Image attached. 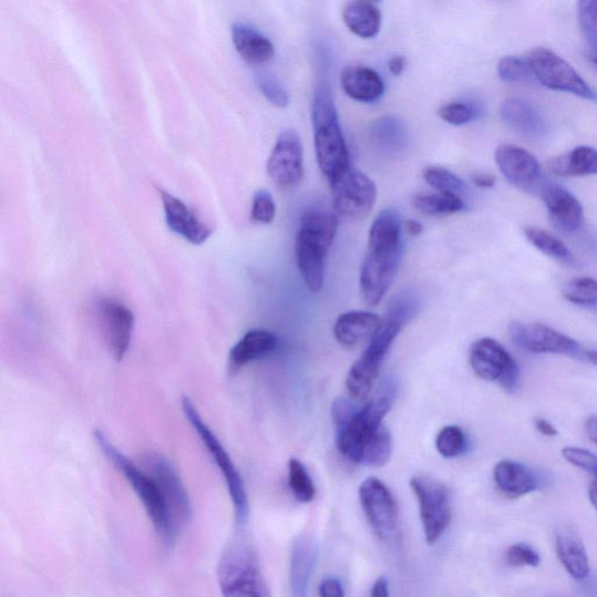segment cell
<instances>
[{"mask_svg":"<svg viewBox=\"0 0 597 597\" xmlns=\"http://www.w3.org/2000/svg\"><path fill=\"white\" fill-rule=\"evenodd\" d=\"M278 344L275 334L265 329H253L230 350L228 368L235 374L251 362L268 356Z\"/></svg>","mask_w":597,"mask_h":597,"instance_id":"24","label":"cell"},{"mask_svg":"<svg viewBox=\"0 0 597 597\" xmlns=\"http://www.w3.org/2000/svg\"><path fill=\"white\" fill-rule=\"evenodd\" d=\"M276 203L270 192L260 189L254 196L251 218L257 224L269 225L276 217Z\"/></svg>","mask_w":597,"mask_h":597,"instance_id":"42","label":"cell"},{"mask_svg":"<svg viewBox=\"0 0 597 597\" xmlns=\"http://www.w3.org/2000/svg\"><path fill=\"white\" fill-rule=\"evenodd\" d=\"M593 61H594L595 64L597 65V54L593 55Z\"/></svg>","mask_w":597,"mask_h":597,"instance_id":"57","label":"cell"},{"mask_svg":"<svg viewBox=\"0 0 597 597\" xmlns=\"http://www.w3.org/2000/svg\"><path fill=\"white\" fill-rule=\"evenodd\" d=\"M418 308V299L409 294L398 296L390 302L388 313L378 333L370 340L363 356L349 370L346 384L352 398L366 400L378 380L380 369L392 343L416 315Z\"/></svg>","mask_w":597,"mask_h":597,"instance_id":"2","label":"cell"},{"mask_svg":"<svg viewBox=\"0 0 597 597\" xmlns=\"http://www.w3.org/2000/svg\"><path fill=\"white\" fill-rule=\"evenodd\" d=\"M312 120L315 128L325 124L339 122L338 110L333 97H331V93L326 86H321L315 95Z\"/></svg>","mask_w":597,"mask_h":597,"instance_id":"39","label":"cell"},{"mask_svg":"<svg viewBox=\"0 0 597 597\" xmlns=\"http://www.w3.org/2000/svg\"><path fill=\"white\" fill-rule=\"evenodd\" d=\"M579 23L594 55L597 54V0H585L579 4Z\"/></svg>","mask_w":597,"mask_h":597,"instance_id":"40","label":"cell"},{"mask_svg":"<svg viewBox=\"0 0 597 597\" xmlns=\"http://www.w3.org/2000/svg\"><path fill=\"white\" fill-rule=\"evenodd\" d=\"M343 92L352 100L370 103L380 100L385 92L381 75L367 65H349L341 74Z\"/></svg>","mask_w":597,"mask_h":597,"instance_id":"25","label":"cell"},{"mask_svg":"<svg viewBox=\"0 0 597 597\" xmlns=\"http://www.w3.org/2000/svg\"><path fill=\"white\" fill-rule=\"evenodd\" d=\"M424 181L439 193L456 194L463 191L464 183L456 174L445 167L430 166L423 172Z\"/></svg>","mask_w":597,"mask_h":597,"instance_id":"36","label":"cell"},{"mask_svg":"<svg viewBox=\"0 0 597 597\" xmlns=\"http://www.w3.org/2000/svg\"><path fill=\"white\" fill-rule=\"evenodd\" d=\"M564 297L574 305L597 309V280L589 277L575 278L566 285Z\"/></svg>","mask_w":597,"mask_h":597,"instance_id":"35","label":"cell"},{"mask_svg":"<svg viewBox=\"0 0 597 597\" xmlns=\"http://www.w3.org/2000/svg\"><path fill=\"white\" fill-rule=\"evenodd\" d=\"M500 115L515 134L527 141H542L548 134V124L539 110L529 102L518 99L502 103Z\"/></svg>","mask_w":597,"mask_h":597,"instance_id":"20","label":"cell"},{"mask_svg":"<svg viewBox=\"0 0 597 597\" xmlns=\"http://www.w3.org/2000/svg\"><path fill=\"white\" fill-rule=\"evenodd\" d=\"M508 334L521 349L533 353H556L584 361L585 348L574 339L543 323L513 322Z\"/></svg>","mask_w":597,"mask_h":597,"instance_id":"13","label":"cell"},{"mask_svg":"<svg viewBox=\"0 0 597 597\" xmlns=\"http://www.w3.org/2000/svg\"><path fill=\"white\" fill-rule=\"evenodd\" d=\"M495 161L504 178L512 185L529 193L539 188V163L526 150L516 145H502L496 150Z\"/></svg>","mask_w":597,"mask_h":597,"instance_id":"18","label":"cell"},{"mask_svg":"<svg viewBox=\"0 0 597 597\" xmlns=\"http://www.w3.org/2000/svg\"><path fill=\"white\" fill-rule=\"evenodd\" d=\"M586 430L589 439L597 445V416L587 420Z\"/></svg>","mask_w":597,"mask_h":597,"instance_id":"54","label":"cell"},{"mask_svg":"<svg viewBox=\"0 0 597 597\" xmlns=\"http://www.w3.org/2000/svg\"><path fill=\"white\" fill-rule=\"evenodd\" d=\"M524 234L531 245L536 247L539 251L548 257L562 261H568L572 259V254L566 247L565 243L547 230L535 227H526L524 229Z\"/></svg>","mask_w":597,"mask_h":597,"instance_id":"33","label":"cell"},{"mask_svg":"<svg viewBox=\"0 0 597 597\" xmlns=\"http://www.w3.org/2000/svg\"><path fill=\"white\" fill-rule=\"evenodd\" d=\"M217 581L223 597H272L256 548L243 534L235 535L220 555Z\"/></svg>","mask_w":597,"mask_h":597,"instance_id":"4","label":"cell"},{"mask_svg":"<svg viewBox=\"0 0 597 597\" xmlns=\"http://www.w3.org/2000/svg\"><path fill=\"white\" fill-rule=\"evenodd\" d=\"M182 406L185 416L197 435L200 436L205 447L227 483L237 524L239 526L246 525L250 515V505L245 481H243L236 464L223 445V442L210 430L188 397L183 398Z\"/></svg>","mask_w":597,"mask_h":597,"instance_id":"6","label":"cell"},{"mask_svg":"<svg viewBox=\"0 0 597 597\" xmlns=\"http://www.w3.org/2000/svg\"><path fill=\"white\" fill-rule=\"evenodd\" d=\"M556 549L560 563L574 580L584 581L589 577L587 550L577 535L569 533L568 529L560 531L557 535Z\"/></svg>","mask_w":597,"mask_h":597,"instance_id":"28","label":"cell"},{"mask_svg":"<svg viewBox=\"0 0 597 597\" xmlns=\"http://www.w3.org/2000/svg\"><path fill=\"white\" fill-rule=\"evenodd\" d=\"M258 86L261 94L275 106L284 109L290 104V95L281 83L271 75L264 74L258 78Z\"/></svg>","mask_w":597,"mask_h":597,"instance_id":"44","label":"cell"},{"mask_svg":"<svg viewBox=\"0 0 597 597\" xmlns=\"http://www.w3.org/2000/svg\"><path fill=\"white\" fill-rule=\"evenodd\" d=\"M470 362L480 379L496 382L508 393L519 383V367L500 342L491 338L477 340L470 350Z\"/></svg>","mask_w":597,"mask_h":597,"instance_id":"11","label":"cell"},{"mask_svg":"<svg viewBox=\"0 0 597 597\" xmlns=\"http://www.w3.org/2000/svg\"><path fill=\"white\" fill-rule=\"evenodd\" d=\"M438 116L454 126L469 124L475 117V110L467 103L452 102L438 110Z\"/></svg>","mask_w":597,"mask_h":597,"instance_id":"43","label":"cell"},{"mask_svg":"<svg viewBox=\"0 0 597 597\" xmlns=\"http://www.w3.org/2000/svg\"><path fill=\"white\" fill-rule=\"evenodd\" d=\"M164 204L166 224L176 235L194 246H203L212 236L213 229L198 218L181 198L159 189Z\"/></svg>","mask_w":597,"mask_h":597,"instance_id":"19","label":"cell"},{"mask_svg":"<svg viewBox=\"0 0 597 597\" xmlns=\"http://www.w3.org/2000/svg\"><path fill=\"white\" fill-rule=\"evenodd\" d=\"M233 42L238 54L250 64L267 63L275 56L272 41L245 23L231 27Z\"/></svg>","mask_w":597,"mask_h":597,"instance_id":"27","label":"cell"},{"mask_svg":"<svg viewBox=\"0 0 597 597\" xmlns=\"http://www.w3.org/2000/svg\"><path fill=\"white\" fill-rule=\"evenodd\" d=\"M589 498L597 511V483L593 482L589 488Z\"/></svg>","mask_w":597,"mask_h":597,"instance_id":"56","label":"cell"},{"mask_svg":"<svg viewBox=\"0 0 597 597\" xmlns=\"http://www.w3.org/2000/svg\"><path fill=\"white\" fill-rule=\"evenodd\" d=\"M494 481L502 494L518 498L541 488L539 476L525 464L512 461H500L494 469Z\"/></svg>","mask_w":597,"mask_h":597,"instance_id":"23","label":"cell"},{"mask_svg":"<svg viewBox=\"0 0 597 597\" xmlns=\"http://www.w3.org/2000/svg\"><path fill=\"white\" fill-rule=\"evenodd\" d=\"M410 486L419 504L425 541L434 545L445 535L452 522L450 490L444 483L424 475L413 476Z\"/></svg>","mask_w":597,"mask_h":597,"instance_id":"7","label":"cell"},{"mask_svg":"<svg viewBox=\"0 0 597 597\" xmlns=\"http://www.w3.org/2000/svg\"><path fill=\"white\" fill-rule=\"evenodd\" d=\"M497 73L502 81L508 83L535 80L527 59L521 56L503 58L497 65Z\"/></svg>","mask_w":597,"mask_h":597,"instance_id":"38","label":"cell"},{"mask_svg":"<svg viewBox=\"0 0 597 597\" xmlns=\"http://www.w3.org/2000/svg\"><path fill=\"white\" fill-rule=\"evenodd\" d=\"M536 81L548 90L572 94L587 101H597L593 88L569 63L544 48L531 51L526 56Z\"/></svg>","mask_w":597,"mask_h":597,"instance_id":"8","label":"cell"},{"mask_svg":"<svg viewBox=\"0 0 597 597\" xmlns=\"http://www.w3.org/2000/svg\"><path fill=\"white\" fill-rule=\"evenodd\" d=\"M543 200L555 225L566 233L580 229L584 224V209L570 192L558 185L543 188Z\"/></svg>","mask_w":597,"mask_h":597,"instance_id":"22","label":"cell"},{"mask_svg":"<svg viewBox=\"0 0 597 597\" xmlns=\"http://www.w3.org/2000/svg\"><path fill=\"white\" fill-rule=\"evenodd\" d=\"M342 18L347 28L362 39H372L381 31L382 13L380 8L372 2L358 0V2L347 3Z\"/></svg>","mask_w":597,"mask_h":597,"instance_id":"29","label":"cell"},{"mask_svg":"<svg viewBox=\"0 0 597 597\" xmlns=\"http://www.w3.org/2000/svg\"><path fill=\"white\" fill-rule=\"evenodd\" d=\"M97 318L110 353L117 362H122L134 336V312L116 299L101 298L97 302Z\"/></svg>","mask_w":597,"mask_h":597,"instance_id":"14","label":"cell"},{"mask_svg":"<svg viewBox=\"0 0 597 597\" xmlns=\"http://www.w3.org/2000/svg\"><path fill=\"white\" fill-rule=\"evenodd\" d=\"M320 597H346L342 583L334 577L325 578L319 586Z\"/></svg>","mask_w":597,"mask_h":597,"instance_id":"48","label":"cell"},{"mask_svg":"<svg viewBox=\"0 0 597 597\" xmlns=\"http://www.w3.org/2000/svg\"><path fill=\"white\" fill-rule=\"evenodd\" d=\"M393 450L390 431L383 425L369 439L362 455V464L369 467H382L388 463Z\"/></svg>","mask_w":597,"mask_h":597,"instance_id":"32","label":"cell"},{"mask_svg":"<svg viewBox=\"0 0 597 597\" xmlns=\"http://www.w3.org/2000/svg\"><path fill=\"white\" fill-rule=\"evenodd\" d=\"M535 426L537 431L545 436L553 438L558 435L557 429L544 418H535Z\"/></svg>","mask_w":597,"mask_h":597,"instance_id":"51","label":"cell"},{"mask_svg":"<svg viewBox=\"0 0 597 597\" xmlns=\"http://www.w3.org/2000/svg\"><path fill=\"white\" fill-rule=\"evenodd\" d=\"M548 168L562 178L597 174V150L579 146L563 156L550 159Z\"/></svg>","mask_w":597,"mask_h":597,"instance_id":"30","label":"cell"},{"mask_svg":"<svg viewBox=\"0 0 597 597\" xmlns=\"http://www.w3.org/2000/svg\"><path fill=\"white\" fill-rule=\"evenodd\" d=\"M466 447V434L457 426H447L436 436V450L444 457H456L464 453Z\"/></svg>","mask_w":597,"mask_h":597,"instance_id":"37","label":"cell"},{"mask_svg":"<svg viewBox=\"0 0 597 597\" xmlns=\"http://www.w3.org/2000/svg\"><path fill=\"white\" fill-rule=\"evenodd\" d=\"M406 65V60L403 55H394L389 61V71L394 76L403 74Z\"/></svg>","mask_w":597,"mask_h":597,"instance_id":"52","label":"cell"},{"mask_svg":"<svg viewBox=\"0 0 597 597\" xmlns=\"http://www.w3.org/2000/svg\"><path fill=\"white\" fill-rule=\"evenodd\" d=\"M334 237L300 227L296 254L300 274L309 290L319 292L325 281V261Z\"/></svg>","mask_w":597,"mask_h":597,"instance_id":"16","label":"cell"},{"mask_svg":"<svg viewBox=\"0 0 597 597\" xmlns=\"http://www.w3.org/2000/svg\"><path fill=\"white\" fill-rule=\"evenodd\" d=\"M473 183L481 189H491L496 184L495 175L490 173H481L473 176Z\"/></svg>","mask_w":597,"mask_h":597,"instance_id":"50","label":"cell"},{"mask_svg":"<svg viewBox=\"0 0 597 597\" xmlns=\"http://www.w3.org/2000/svg\"><path fill=\"white\" fill-rule=\"evenodd\" d=\"M360 502L375 537L394 542L401 533L400 512L393 494L378 477L364 480L359 490Z\"/></svg>","mask_w":597,"mask_h":597,"instance_id":"9","label":"cell"},{"mask_svg":"<svg viewBox=\"0 0 597 597\" xmlns=\"http://www.w3.org/2000/svg\"><path fill=\"white\" fill-rule=\"evenodd\" d=\"M564 459L573 464V466L578 467L589 474H591L597 483V455L586 451L584 449L577 447H565L562 452Z\"/></svg>","mask_w":597,"mask_h":597,"instance_id":"45","label":"cell"},{"mask_svg":"<svg viewBox=\"0 0 597 597\" xmlns=\"http://www.w3.org/2000/svg\"><path fill=\"white\" fill-rule=\"evenodd\" d=\"M316 130L317 161L329 184L350 169V156L339 122L321 125Z\"/></svg>","mask_w":597,"mask_h":597,"instance_id":"17","label":"cell"},{"mask_svg":"<svg viewBox=\"0 0 597 597\" xmlns=\"http://www.w3.org/2000/svg\"><path fill=\"white\" fill-rule=\"evenodd\" d=\"M374 131H378V137L381 140V142L388 145L395 146L402 140L403 130L401 124L391 117L381 120L378 125H375Z\"/></svg>","mask_w":597,"mask_h":597,"instance_id":"46","label":"cell"},{"mask_svg":"<svg viewBox=\"0 0 597 597\" xmlns=\"http://www.w3.org/2000/svg\"><path fill=\"white\" fill-rule=\"evenodd\" d=\"M383 319L370 312L352 311L342 315L336 326V339L346 347L371 340L381 328Z\"/></svg>","mask_w":597,"mask_h":597,"instance_id":"26","label":"cell"},{"mask_svg":"<svg viewBox=\"0 0 597 597\" xmlns=\"http://www.w3.org/2000/svg\"><path fill=\"white\" fill-rule=\"evenodd\" d=\"M405 230L410 236L416 237L423 234L424 227L415 219H408L405 223Z\"/></svg>","mask_w":597,"mask_h":597,"instance_id":"53","label":"cell"},{"mask_svg":"<svg viewBox=\"0 0 597 597\" xmlns=\"http://www.w3.org/2000/svg\"><path fill=\"white\" fill-rule=\"evenodd\" d=\"M334 214L340 218L362 219L378 200V188L364 173L350 168L330 184Z\"/></svg>","mask_w":597,"mask_h":597,"instance_id":"12","label":"cell"},{"mask_svg":"<svg viewBox=\"0 0 597 597\" xmlns=\"http://www.w3.org/2000/svg\"><path fill=\"white\" fill-rule=\"evenodd\" d=\"M584 361L597 367V350L585 349Z\"/></svg>","mask_w":597,"mask_h":597,"instance_id":"55","label":"cell"},{"mask_svg":"<svg viewBox=\"0 0 597 597\" xmlns=\"http://www.w3.org/2000/svg\"><path fill=\"white\" fill-rule=\"evenodd\" d=\"M395 400V384L387 380L371 401L337 430L339 452L352 463H361L366 445L372 434L383 426V419Z\"/></svg>","mask_w":597,"mask_h":597,"instance_id":"5","label":"cell"},{"mask_svg":"<svg viewBox=\"0 0 597 597\" xmlns=\"http://www.w3.org/2000/svg\"><path fill=\"white\" fill-rule=\"evenodd\" d=\"M402 249L401 215L393 209H384L370 228L368 253L361 270V294L369 306L380 305L388 294L400 267Z\"/></svg>","mask_w":597,"mask_h":597,"instance_id":"1","label":"cell"},{"mask_svg":"<svg viewBox=\"0 0 597 597\" xmlns=\"http://www.w3.org/2000/svg\"><path fill=\"white\" fill-rule=\"evenodd\" d=\"M505 560L512 567H538L542 559L534 547L525 543H517L507 548Z\"/></svg>","mask_w":597,"mask_h":597,"instance_id":"41","label":"cell"},{"mask_svg":"<svg viewBox=\"0 0 597 597\" xmlns=\"http://www.w3.org/2000/svg\"><path fill=\"white\" fill-rule=\"evenodd\" d=\"M289 486L299 503H311L317 496L316 484L298 459H291L289 462Z\"/></svg>","mask_w":597,"mask_h":597,"instance_id":"34","label":"cell"},{"mask_svg":"<svg viewBox=\"0 0 597 597\" xmlns=\"http://www.w3.org/2000/svg\"><path fill=\"white\" fill-rule=\"evenodd\" d=\"M358 411L359 408L347 398H338L333 406H331V415H333L337 430L344 426Z\"/></svg>","mask_w":597,"mask_h":597,"instance_id":"47","label":"cell"},{"mask_svg":"<svg viewBox=\"0 0 597 597\" xmlns=\"http://www.w3.org/2000/svg\"><path fill=\"white\" fill-rule=\"evenodd\" d=\"M145 470L157 482L166 501L172 521L179 531L188 524L192 517V503L186 486L172 462L156 452L145 453L142 457Z\"/></svg>","mask_w":597,"mask_h":597,"instance_id":"10","label":"cell"},{"mask_svg":"<svg viewBox=\"0 0 597 597\" xmlns=\"http://www.w3.org/2000/svg\"><path fill=\"white\" fill-rule=\"evenodd\" d=\"M96 442L103 454L114 464L117 471L125 477L131 488L141 500L154 529L166 547H172L179 536L176 529L166 501L156 481L134 461H131L121 452L103 431H95Z\"/></svg>","mask_w":597,"mask_h":597,"instance_id":"3","label":"cell"},{"mask_svg":"<svg viewBox=\"0 0 597 597\" xmlns=\"http://www.w3.org/2000/svg\"><path fill=\"white\" fill-rule=\"evenodd\" d=\"M412 206L428 216L453 215L464 209V203L459 195L439 192L414 195Z\"/></svg>","mask_w":597,"mask_h":597,"instance_id":"31","label":"cell"},{"mask_svg":"<svg viewBox=\"0 0 597 597\" xmlns=\"http://www.w3.org/2000/svg\"><path fill=\"white\" fill-rule=\"evenodd\" d=\"M268 173L275 184L294 189L303 178V150L296 130H285L278 137L268 162Z\"/></svg>","mask_w":597,"mask_h":597,"instance_id":"15","label":"cell"},{"mask_svg":"<svg viewBox=\"0 0 597 597\" xmlns=\"http://www.w3.org/2000/svg\"><path fill=\"white\" fill-rule=\"evenodd\" d=\"M370 597H391L389 580L385 577H380L374 581Z\"/></svg>","mask_w":597,"mask_h":597,"instance_id":"49","label":"cell"},{"mask_svg":"<svg viewBox=\"0 0 597 597\" xmlns=\"http://www.w3.org/2000/svg\"><path fill=\"white\" fill-rule=\"evenodd\" d=\"M319 562V544L311 535L299 536L292 547L290 586L294 597H308L309 587Z\"/></svg>","mask_w":597,"mask_h":597,"instance_id":"21","label":"cell"}]
</instances>
